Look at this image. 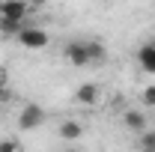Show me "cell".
Listing matches in <instances>:
<instances>
[{"mask_svg":"<svg viewBox=\"0 0 155 152\" xmlns=\"http://www.w3.org/2000/svg\"><path fill=\"white\" fill-rule=\"evenodd\" d=\"M48 42H51V33H48L45 27H36V24H27V27L18 33V45L21 48H30V51L48 48Z\"/></svg>","mask_w":155,"mask_h":152,"instance_id":"cell-1","label":"cell"},{"mask_svg":"<svg viewBox=\"0 0 155 152\" xmlns=\"http://www.w3.org/2000/svg\"><path fill=\"white\" fill-rule=\"evenodd\" d=\"M45 122V107L42 104H36V101H30V104H24L18 114V128L21 131H33V128H39Z\"/></svg>","mask_w":155,"mask_h":152,"instance_id":"cell-2","label":"cell"},{"mask_svg":"<svg viewBox=\"0 0 155 152\" xmlns=\"http://www.w3.org/2000/svg\"><path fill=\"white\" fill-rule=\"evenodd\" d=\"M30 3L24 0H0V18L6 21H30Z\"/></svg>","mask_w":155,"mask_h":152,"instance_id":"cell-3","label":"cell"},{"mask_svg":"<svg viewBox=\"0 0 155 152\" xmlns=\"http://www.w3.org/2000/svg\"><path fill=\"white\" fill-rule=\"evenodd\" d=\"M63 54H66V60L72 63V66H78V69H84V66H90V54H87V42L81 39V42H69L66 48H63Z\"/></svg>","mask_w":155,"mask_h":152,"instance_id":"cell-4","label":"cell"},{"mask_svg":"<svg viewBox=\"0 0 155 152\" xmlns=\"http://www.w3.org/2000/svg\"><path fill=\"white\" fill-rule=\"evenodd\" d=\"M98 98H101V87H98V84H93V81L81 84V87L75 90V101H78V104H84V107L98 104Z\"/></svg>","mask_w":155,"mask_h":152,"instance_id":"cell-5","label":"cell"},{"mask_svg":"<svg viewBox=\"0 0 155 152\" xmlns=\"http://www.w3.org/2000/svg\"><path fill=\"white\" fill-rule=\"evenodd\" d=\"M57 137L66 140V143H78V140L84 137V125H81L78 119H63L60 128H57Z\"/></svg>","mask_w":155,"mask_h":152,"instance_id":"cell-6","label":"cell"},{"mask_svg":"<svg viewBox=\"0 0 155 152\" xmlns=\"http://www.w3.org/2000/svg\"><path fill=\"white\" fill-rule=\"evenodd\" d=\"M122 125H125L128 131H137V134H143L146 128H149V122H146V114H143V111H134V107L122 114Z\"/></svg>","mask_w":155,"mask_h":152,"instance_id":"cell-7","label":"cell"},{"mask_svg":"<svg viewBox=\"0 0 155 152\" xmlns=\"http://www.w3.org/2000/svg\"><path fill=\"white\" fill-rule=\"evenodd\" d=\"M87 42V54H90V66H98L107 60V48L98 42V39H84Z\"/></svg>","mask_w":155,"mask_h":152,"instance_id":"cell-8","label":"cell"},{"mask_svg":"<svg viewBox=\"0 0 155 152\" xmlns=\"http://www.w3.org/2000/svg\"><path fill=\"white\" fill-rule=\"evenodd\" d=\"M137 57H140V66L146 72H155V45H143Z\"/></svg>","mask_w":155,"mask_h":152,"instance_id":"cell-9","label":"cell"},{"mask_svg":"<svg viewBox=\"0 0 155 152\" xmlns=\"http://www.w3.org/2000/svg\"><path fill=\"white\" fill-rule=\"evenodd\" d=\"M27 24H30V21H6V18H0V33H3V36H18Z\"/></svg>","mask_w":155,"mask_h":152,"instance_id":"cell-10","label":"cell"},{"mask_svg":"<svg viewBox=\"0 0 155 152\" xmlns=\"http://www.w3.org/2000/svg\"><path fill=\"white\" fill-rule=\"evenodd\" d=\"M137 146L140 152H155V128H146L143 134H137Z\"/></svg>","mask_w":155,"mask_h":152,"instance_id":"cell-11","label":"cell"},{"mask_svg":"<svg viewBox=\"0 0 155 152\" xmlns=\"http://www.w3.org/2000/svg\"><path fill=\"white\" fill-rule=\"evenodd\" d=\"M0 152H21V143L15 137H3L0 140Z\"/></svg>","mask_w":155,"mask_h":152,"instance_id":"cell-12","label":"cell"},{"mask_svg":"<svg viewBox=\"0 0 155 152\" xmlns=\"http://www.w3.org/2000/svg\"><path fill=\"white\" fill-rule=\"evenodd\" d=\"M140 98H143V104H146V107H152V111H155V84H152V87H146Z\"/></svg>","mask_w":155,"mask_h":152,"instance_id":"cell-13","label":"cell"},{"mask_svg":"<svg viewBox=\"0 0 155 152\" xmlns=\"http://www.w3.org/2000/svg\"><path fill=\"white\" fill-rule=\"evenodd\" d=\"M24 3H30V9H36V6H45L48 0H24Z\"/></svg>","mask_w":155,"mask_h":152,"instance_id":"cell-14","label":"cell"},{"mask_svg":"<svg viewBox=\"0 0 155 152\" xmlns=\"http://www.w3.org/2000/svg\"><path fill=\"white\" fill-rule=\"evenodd\" d=\"M63 152H84V149H81V146H66Z\"/></svg>","mask_w":155,"mask_h":152,"instance_id":"cell-15","label":"cell"},{"mask_svg":"<svg viewBox=\"0 0 155 152\" xmlns=\"http://www.w3.org/2000/svg\"><path fill=\"white\" fill-rule=\"evenodd\" d=\"M0 87H3V75H0Z\"/></svg>","mask_w":155,"mask_h":152,"instance_id":"cell-16","label":"cell"}]
</instances>
